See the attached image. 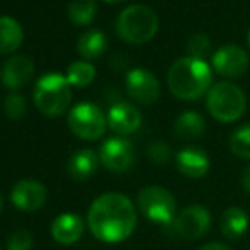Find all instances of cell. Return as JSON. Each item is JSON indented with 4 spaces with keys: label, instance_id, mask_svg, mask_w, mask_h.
I'll list each match as a JSON object with an SVG mask.
<instances>
[{
    "label": "cell",
    "instance_id": "obj_1",
    "mask_svg": "<svg viewBox=\"0 0 250 250\" xmlns=\"http://www.w3.org/2000/svg\"><path fill=\"white\" fill-rule=\"evenodd\" d=\"M92 235L105 244H119L136 228V209L119 192H105L92 203L87 214Z\"/></svg>",
    "mask_w": 250,
    "mask_h": 250
},
{
    "label": "cell",
    "instance_id": "obj_2",
    "mask_svg": "<svg viewBox=\"0 0 250 250\" xmlns=\"http://www.w3.org/2000/svg\"><path fill=\"white\" fill-rule=\"evenodd\" d=\"M170 92L182 101H196L209 92L211 68L206 62L196 58H181L170 66L167 75Z\"/></svg>",
    "mask_w": 250,
    "mask_h": 250
},
{
    "label": "cell",
    "instance_id": "obj_3",
    "mask_svg": "<svg viewBox=\"0 0 250 250\" xmlns=\"http://www.w3.org/2000/svg\"><path fill=\"white\" fill-rule=\"evenodd\" d=\"M158 31V17L155 10L143 3H135L123 10L116 21V33L123 41L143 44Z\"/></svg>",
    "mask_w": 250,
    "mask_h": 250
},
{
    "label": "cell",
    "instance_id": "obj_4",
    "mask_svg": "<svg viewBox=\"0 0 250 250\" xmlns=\"http://www.w3.org/2000/svg\"><path fill=\"white\" fill-rule=\"evenodd\" d=\"M34 104L46 116H62L72 102V83L62 73H46L34 87Z\"/></svg>",
    "mask_w": 250,
    "mask_h": 250
},
{
    "label": "cell",
    "instance_id": "obj_5",
    "mask_svg": "<svg viewBox=\"0 0 250 250\" xmlns=\"http://www.w3.org/2000/svg\"><path fill=\"white\" fill-rule=\"evenodd\" d=\"M206 105L209 114L220 123H233L244 114L245 96L238 85L231 82H220L208 92Z\"/></svg>",
    "mask_w": 250,
    "mask_h": 250
},
{
    "label": "cell",
    "instance_id": "obj_6",
    "mask_svg": "<svg viewBox=\"0 0 250 250\" xmlns=\"http://www.w3.org/2000/svg\"><path fill=\"white\" fill-rule=\"evenodd\" d=\"M138 209L146 220L153 223L164 225L165 228L175 220L177 216V204L170 191L158 186H150L138 192Z\"/></svg>",
    "mask_w": 250,
    "mask_h": 250
},
{
    "label": "cell",
    "instance_id": "obj_7",
    "mask_svg": "<svg viewBox=\"0 0 250 250\" xmlns=\"http://www.w3.org/2000/svg\"><path fill=\"white\" fill-rule=\"evenodd\" d=\"M105 119L101 107L90 102L77 104L68 114V126L73 135L82 140H99L105 133Z\"/></svg>",
    "mask_w": 250,
    "mask_h": 250
},
{
    "label": "cell",
    "instance_id": "obj_8",
    "mask_svg": "<svg viewBox=\"0 0 250 250\" xmlns=\"http://www.w3.org/2000/svg\"><path fill=\"white\" fill-rule=\"evenodd\" d=\"M211 227V214L201 204L188 206L175 216V220L165 228L168 235L186 240H198L204 237Z\"/></svg>",
    "mask_w": 250,
    "mask_h": 250
},
{
    "label": "cell",
    "instance_id": "obj_9",
    "mask_svg": "<svg viewBox=\"0 0 250 250\" xmlns=\"http://www.w3.org/2000/svg\"><path fill=\"white\" fill-rule=\"evenodd\" d=\"M101 164L112 172H126L135 165V146L126 138H109L102 143L99 151Z\"/></svg>",
    "mask_w": 250,
    "mask_h": 250
},
{
    "label": "cell",
    "instance_id": "obj_10",
    "mask_svg": "<svg viewBox=\"0 0 250 250\" xmlns=\"http://www.w3.org/2000/svg\"><path fill=\"white\" fill-rule=\"evenodd\" d=\"M126 90L133 101L143 105H150L160 97V83L153 73L142 68H135L126 77Z\"/></svg>",
    "mask_w": 250,
    "mask_h": 250
},
{
    "label": "cell",
    "instance_id": "obj_11",
    "mask_svg": "<svg viewBox=\"0 0 250 250\" xmlns=\"http://www.w3.org/2000/svg\"><path fill=\"white\" fill-rule=\"evenodd\" d=\"M249 55L235 44H227L213 55V66L220 75L227 79H235L247 72Z\"/></svg>",
    "mask_w": 250,
    "mask_h": 250
},
{
    "label": "cell",
    "instance_id": "obj_12",
    "mask_svg": "<svg viewBox=\"0 0 250 250\" xmlns=\"http://www.w3.org/2000/svg\"><path fill=\"white\" fill-rule=\"evenodd\" d=\"M10 199L17 209L31 213V211L40 209L44 204L46 188L34 179H22L14 186L12 192H10Z\"/></svg>",
    "mask_w": 250,
    "mask_h": 250
},
{
    "label": "cell",
    "instance_id": "obj_13",
    "mask_svg": "<svg viewBox=\"0 0 250 250\" xmlns=\"http://www.w3.org/2000/svg\"><path fill=\"white\" fill-rule=\"evenodd\" d=\"M107 125L118 135H131L142 125V114L133 104L118 102L109 109Z\"/></svg>",
    "mask_w": 250,
    "mask_h": 250
},
{
    "label": "cell",
    "instance_id": "obj_14",
    "mask_svg": "<svg viewBox=\"0 0 250 250\" xmlns=\"http://www.w3.org/2000/svg\"><path fill=\"white\" fill-rule=\"evenodd\" d=\"M34 73V63L29 56L16 55L5 63L2 70V82L7 89L16 90L24 87Z\"/></svg>",
    "mask_w": 250,
    "mask_h": 250
},
{
    "label": "cell",
    "instance_id": "obj_15",
    "mask_svg": "<svg viewBox=\"0 0 250 250\" xmlns=\"http://www.w3.org/2000/svg\"><path fill=\"white\" fill-rule=\"evenodd\" d=\"M177 170L188 179H201L209 170V157L199 148H184L175 155Z\"/></svg>",
    "mask_w": 250,
    "mask_h": 250
},
{
    "label": "cell",
    "instance_id": "obj_16",
    "mask_svg": "<svg viewBox=\"0 0 250 250\" xmlns=\"http://www.w3.org/2000/svg\"><path fill=\"white\" fill-rule=\"evenodd\" d=\"M83 233V220L79 214L65 213L55 218L51 225V237L62 245H72L80 240Z\"/></svg>",
    "mask_w": 250,
    "mask_h": 250
},
{
    "label": "cell",
    "instance_id": "obj_17",
    "mask_svg": "<svg viewBox=\"0 0 250 250\" xmlns=\"http://www.w3.org/2000/svg\"><path fill=\"white\" fill-rule=\"evenodd\" d=\"M99 155L90 148L79 150L70 157L68 165H66V170H68L70 177L75 179L79 182H83L87 179H90L97 172L99 167Z\"/></svg>",
    "mask_w": 250,
    "mask_h": 250
},
{
    "label": "cell",
    "instance_id": "obj_18",
    "mask_svg": "<svg viewBox=\"0 0 250 250\" xmlns=\"http://www.w3.org/2000/svg\"><path fill=\"white\" fill-rule=\"evenodd\" d=\"M249 221H250L249 214L245 213L242 208H238V206L228 208V209L223 211L221 220H220L221 233H223L225 238H228V240H238V238L247 231Z\"/></svg>",
    "mask_w": 250,
    "mask_h": 250
},
{
    "label": "cell",
    "instance_id": "obj_19",
    "mask_svg": "<svg viewBox=\"0 0 250 250\" xmlns=\"http://www.w3.org/2000/svg\"><path fill=\"white\" fill-rule=\"evenodd\" d=\"M206 131V121L199 112L186 111L174 125V135L181 140H196Z\"/></svg>",
    "mask_w": 250,
    "mask_h": 250
},
{
    "label": "cell",
    "instance_id": "obj_20",
    "mask_svg": "<svg viewBox=\"0 0 250 250\" xmlns=\"http://www.w3.org/2000/svg\"><path fill=\"white\" fill-rule=\"evenodd\" d=\"M22 27L16 19L0 16V55L16 51L22 43Z\"/></svg>",
    "mask_w": 250,
    "mask_h": 250
},
{
    "label": "cell",
    "instance_id": "obj_21",
    "mask_svg": "<svg viewBox=\"0 0 250 250\" xmlns=\"http://www.w3.org/2000/svg\"><path fill=\"white\" fill-rule=\"evenodd\" d=\"M77 50L85 60H96L107 50V38L101 31H87L80 36L79 43H77Z\"/></svg>",
    "mask_w": 250,
    "mask_h": 250
},
{
    "label": "cell",
    "instance_id": "obj_22",
    "mask_svg": "<svg viewBox=\"0 0 250 250\" xmlns=\"http://www.w3.org/2000/svg\"><path fill=\"white\" fill-rule=\"evenodd\" d=\"M97 5L94 0H72L68 5L70 21L77 26H87L96 17Z\"/></svg>",
    "mask_w": 250,
    "mask_h": 250
},
{
    "label": "cell",
    "instance_id": "obj_23",
    "mask_svg": "<svg viewBox=\"0 0 250 250\" xmlns=\"http://www.w3.org/2000/svg\"><path fill=\"white\" fill-rule=\"evenodd\" d=\"M66 79L75 87H87L96 79V68L89 62H75L66 70Z\"/></svg>",
    "mask_w": 250,
    "mask_h": 250
},
{
    "label": "cell",
    "instance_id": "obj_24",
    "mask_svg": "<svg viewBox=\"0 0 250 250\" xmlns=\"http://www.w3.org/2000/svg\"><path fill=\"white\" fill-rule=\"evenodd\" d=\"M230 148L237 157L250 158V125L242 126L231 135Z\"/></svg>",
    "mask_w": 250,
    "mask_h": 250
},
{
    "label": "cell",
    "instance_id": "obj_25",
    "mask_svg": "<svg viewBox=\"0 0 250 250\" xmlns=\"http://www.w3.org/2000/svg\"><path fill=\"white\" fill-rule=\"evenodd\" d=\"M3 109H5L7 118L12 119V121H17V119H21L26 114V99L17 92L7 94L5 102H3Z\"/></svg>",
    "mask_w": 250,
    "mask_h": 250
},
{
    "label": "cell",
    "instance_id": "obj_26",
    "mask_svg": "<svg viewBox=\"0 0 250 250\" xmlns=\"http://www.w3.org/2000/svg\"><path fill=\"white\" fill-rule=\"evenodd\" d=\"M188 51L191 55V58H196V60H203L209 55L211 51V43H209V38L206 34L199 33V34H194L191 36V40L188 41Z\"/></svg>",
    "mask_w": 250,
    "mask_h": 250
},
{
    "label": "cell",
    "instance_id": "obj_27",
    "mask_svg": "<svg viewBox=\"0 0 250 250\" xmlns=\"http://www.w3.org/2000/svg\"><path fill=\"white\" fill-rule=\"evenodd\" d=\"M146 153H148L150 160L153 162V164H158V165H164L170 160V146H168L165 142H162V140H155V142H151L148 145Z\"/></svg>",
    "mask_w": 250,
    "mask_h": 250
},
{
    "label": "cell",
    "instance_id": "obj_28",
    "mask_svg": "<svg viewBox=\"0 0 250 250\" xmlns=\"http://www.w3.org/2000/svg\"><path fill=\"white\" fill-rule=\"evenodd\" d=\"M33 249V237L29 231L17 230L7 238V250H31Z\"/></svg>",
    "mask_w": 250,
    "mask_h": 250
},
{
    "label": "cell",
    "instance_id": "obj_29",
    "mask_svg": "<svg viewBox=\"0 0 250 250\" xmlns=\"http://www.w3.org/2000/svg\"><path fill=\"white\" fill-rule=\"evenodd\" d=\"M199 250H231L228 245L225 244H218V242H213V244H208L204 247H201Z\"/></svg>",
    "mask_w": 250,
    "mask_h": 250
},
{
    "label": "cell",
    "instance_id": "obj_30",
    "mask_svg": "<svg viewBox=\"0 0 250 250\" xmlns=\"http://www.w3.org/2000/svg\"><path fill=\"white\" fill-rule=\"evenodd\" d=\"M242 184H244V189L250 194V167L247 170L244 172V175H242Z\"/></svg>",
    "mask_w": 250,
    "mask_h": 250
},
{
    "label": "cell",
    "instance_id": "obj_31",
    "mask_svg": "<svg viewBox=\"0 0 250 250\" xmlns=\"http://www.w3.org/2000/svg\"><path fill=\"white\" fill-rule=\"evenodd\" d=\"M105 2H111V3H119V2H125V0H105Z\"/></svg>",
    "mask_w": 250,
    "mask_h": 250
},
{
    "label": "cell",
    "instance_id": "obj_32",
    "mask_svg": "<svg viewBox=\"0 0 250 250\" xmlns=\"http://www.w3.org/2000/svg\"><path fill=\"white\" fill-rule=\"evenodd\" d=\"M247 43H249V46H250V29H249V33H247Z\"/></svg>",
    "mask_w": 250,
    "mask_h": 250
},
{
    "label": "cell",
    "instance_id": "obj_33",
    "mask_svg": "<svg viewBox=\"0 0 250 250\" xmlns=\"http://www.w3.org/2000/svg\"><path fill=\"white\" fill-rule=\"evenodd\" d=\"M0 209H2V199H0Z\"/></svg>",
    "mask_w": 250,
    "mask_h": 250
}]
</instances>
